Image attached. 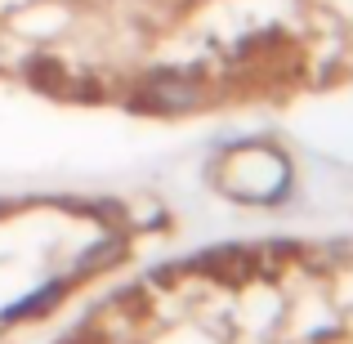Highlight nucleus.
<instances>
[{
    "label": "nucleus",
    "instance_id": "nucleus-1",
    "mask_svg": "<svg viewBox=\"0 0 353 344\" xmlns=\"http://www.w3.org/2000/svg\"><path fill=\"white\" fill-rule=\"evenodd\" d=\"M201 103V85L183 72H152L148 85L139 90V108H152V112H188Z\"/></svg>",
    "mask_w": 353,
    "mask_h": 344
}]
</instances>
